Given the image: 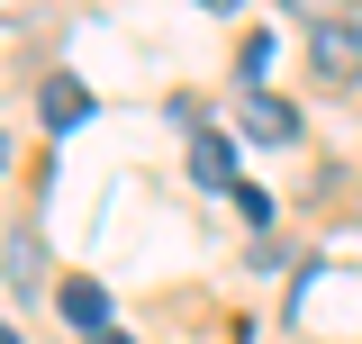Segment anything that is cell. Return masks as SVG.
Segmentation results:
<instances>
[{"mask_svg":"<svg viewBox=\"0 0 362 344\" xmlns=\"http://www.w3.org/2000/svg\"><path fill=\"white\" fill-rule=\"evenodd\" d=\"M308 73H317V82H354V73H362L354 18H317V28H308Z\"/></svg>","mask_w":362,"mask_h":344,"instance_id":"obj_1","label":"cell"},{"mask_svg":"<svg viewBox=\"0 0 362 344\" xmlns=\"http://www.w3.org/2000/svg\"><path fill=\"white\" fill-rule=\"evenodd\" d=\"M245 136H263V145H290L299 136V109L290 100H272V91H245V118H235Z\"/></svg>","mask_w":362,"mask_h":344,"instance_id":"obj_2","label":"cell"},{"mask_svg":"<svg viewBox=\"0 0 362 344\" xmlns=\"http://www.w3.org/2000/svg\"><path fill=\"white\" fill-rule=\"evenodd\" d=\"M54 308H64L82 336H109V290H100V281H64V290H54Z\"/></svg>","mask_w":362,"mask_h":344,"instance_id":"obj_3","label":"cell"},{"mask_svg":"<svg viewBox=\"0 0 362 344\" xmlns=\"http://www.w3.org/2000/svg\"><path fill=\"white\" fill-rule=\"evenodd\" d=\"M82 118H90V91L73 82V73H54V82H45V127H54V136H73Z\"/></svg>","mask_w":362,"mask_h":344,"instance_id":"obj_4","label":"cell"},{"mask_svg":"<svg viewBox=\"0 0 362 344\" xmlns=\"http://www.w3.org/2000/svg\"><path fill=\"white\" fill-rule=\"evenodd\" d=\"M190 172H199L209 190H218V181H235V145H226V136H199V145H190Z\"/></svg>","mask_w":362,"mask_h":344,"instance_id":"obj_5","label":"cell"},{"mask_svg":"<svg viewBox=\"0 0 362 344\" xmlns=\"http://www.w3.org/2000/svg\"><path fill=\"white\" fill-rule=\"evenodd\" d=\"M37 272H45V254L18 236V245H9V290H37Z\"/></svg>","mask_w":362,"mask_h":344,"instance_id":"obj_6","label":"cell"},{"mask_svg":"<svg viewBox=\"0 0 362 344\" xmlns=\"http://www.w3.org/2000/svg\"><path fill=\"white\" fill-rule=\"evenodd\" d=\"M235 64H245V91L263 82V64H272V37H245V55H235Z\"/></svg>","mask_w":362,"mask_h":344,"instance_id":"obj_7","label":"cell"},{"mask_svg":"<svg viewBox=\"0 0 362 344\" xmlns=\"http://www.w3.org/2000/svg\"><path fill=\"white\" fill-rule=\"evenodd\" d=\"M199 9H245V0H199Z\"/></svg>","mask_w":362,"mask_h":344,"instance_id":"obj_8","label":"cell"},{"mask_svg":"<svg viewBox=\"0 0 362 344\" xmlns=\"http://www.w3.org/2000/svg\"><path fill=\"white\" fill-rule=\"evenodd\" d=\"M90 344H127V336H118V326H109V336H90Z\"/></svg>","mask_w":362,"mask_h":344,"instance_id":"obj_9","label":"cell"},{"mask_svg":"<svg viewBox=\"0 0 362 344\" xmlns=\"http://www.w3.org/2000/svg\"><path fill=\"white\" fill-rule=\"evenodd\" d=\"M0 164H9V136H0Z\"/></svg>","mask_w":362,"mask_h":344,"instance_id":"obj_10","label":"cell"},{"mask_svg":"<svg viewBox=\"0 0 362 344\" xmlns=\"http://www.w3.org/2000/svg\"><path fill=\"white\" fill-rule=\"evenodd\" d=\"M0 344H18V336H9V326H0Z\"/></svg>","mask_w":362,"mask_h":344,"instance_id":"obj_11","label":"cell"}]
</instances>
